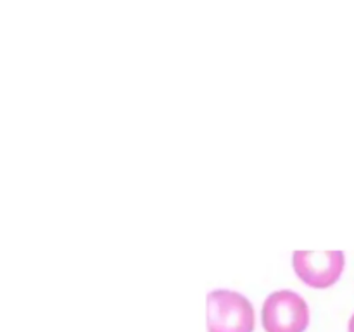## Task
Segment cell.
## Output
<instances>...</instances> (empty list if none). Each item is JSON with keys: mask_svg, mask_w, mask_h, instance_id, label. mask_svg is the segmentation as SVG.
Instances as JSON below:
<instances>
[{"mask_svg": "<svg viewBox=\"0 0 354 332\" xmlns=\"http://www.w3.org/2000/svg\"><path fill=\"white\" fill-rule=\"evenodd\" d=\"M294 270L306 286L325 289L335 284L344 270L342 251H296L292 255Z\"/></svg>", "mask_w": 354, "mask_h": 332, "instance_id": "3", "label": "cell"}, {"mask_svg": "<svg viewBox=\"0 0 354 332\" xmlns=\"http://www.w3.org/2000/svg\"><path fill=\"white\" fill-rule=\"evenodd\" d=\"M207 331L209 332H252L254 308L241 293L218 289L206 299Z\"/></svg>", "mask_w": 354, "mask_h": 332, "instance_id": "1", "label": "cell"}, {"mask_svg": "<svg viewBox=\"0 0 354 332\" xmlns=\"http://www.w3.org/2000/svg\"><path fill=\"white\" fill-rule=\"evenodd\" d=\"M349 332H354V315L351 317V320H349Z\"/></svg>", "mask_w": 354, "mask_h": 332, "instance_id": "4", "label": "cell"}, {"mask_svg": "<svg viewBox=\"0 0 354 332\" xmlns=\"http://www.w3.org/2000/svg\"><path fill=\"white\" fill-rule=\"evenodd\" d=\"M261 320L266 332H304L310 324V308L294 290H277L266 297Z\"/></svg>", "mask_w": 354, "mask_h": 332, "instance_id": "2", "label": "cell"}]
</instances>
